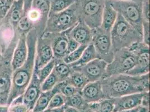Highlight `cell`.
<instances>
[{
	"label": "cell",
	"mask_w": 150,
	"mask_h": 112,
	"mask_svg": "<svg viewBox=\"0 0 150 112\" xmlns=\"http://www.w3.org/2000/svg\"><path fill=\"white\" fill-rule=\"evenodd\" d=\"M114 109V98H106L98 102L96 112H112Z\"/></svg>",
	"instance_id": "32"
},
{
	"label": "cell",
	"mask_w": 150,
	"mask_h": 112,
	"mask_svg": "<svg viewBox=\"0 0 150 112\" xmlns=\"http://www.w3.org/2000/svg\"><path fill=\"white\" fill-rule=\"evenodd\" d=\"M8 112H10V111H8Z\"/></svg>",
	"instance_id": "48"
},
{
	"label": "cell",
	"mask_w": 150,
	"mask_h": 112,
	"mask_svg": "<svg viewBox=\"0 0 150 112\" xmlns=\"http://www.w3.org/2000/svg\"><path fill=\"white\" fill-rule=\"evenodd\" d=\"M38 36L34 29L26 34L28 57L25 63L13 72L12 83L7 105L10 106L13 100L23 95L29 84L34 70Z\"/></svg>",
	"instance_id": "2"
},
{
	"label": "cell",
	"mask_w": 150,
	"mask_h": 112,
	"mask_svg": "<svg viewBox=\"0 0 150 112\" xmlns=\"http://www.w3.org/2000/svg\"><path fill=\"white\" fill-rule=\"evenodd\" d=\"M54 58L50 38L46 33L38 37L34 68L39 69Z\"/></svg>",
	"instance_id": "10"
},
{
	"label": "cell",
	"mask_w": 150,
	"mask_h": 112,
	"mask_svg": "<svg viewBox=\"0 0 150 112\" xmlns=\"http://www.w3.org/2000/svg\"><path fill=\"white\" fill-rule=\"evenodd\" d=\"M97 58L96 51L93 44H88L83 50L80 59L75 62L69 64L71 67L81 66Z\"/></svg>",
	"instance_id": "24"
},
{
	"label": "cell",
	"mask_w": 150,
	"mask_h": 112,
	"mask_svg": "<svg viewBox=\"0 0 150 112\" xmlns=\"http://www.w3.org/2000/svg\"><path fill=\"white\" fill-rule=\"evenodd\" d=\"M81 94L86 103L98 102L105 99L100 80L89 82L82 89Z\"/></svg>",
	"instance_id": "18"
},
{
	"label": "cell",
	"mask_w": 150,
	"mask_h": 112,
	"mask_svg": "<svg viewBox=\"0 0 150 112\" xmlns=\"http://www.w3.org/2000/svg\"><path fill=\"white\" fill-rule=\"evenodd\" d=\"M110 37L114 53L122 48H129L133 44L143 42L142 35L119 13L110 31Z\"/></svg>",
	"instance_id": "3"
},
{
	"label": "cell",
	"mask_w": 150,
	"mask_h": 112,
	"mask_svg": "<svg viewBox=\"0 0 150 112\" xmlns=\"http://www.w3.org/2000/svg\"><path fill=\"white\" fill-rule=\"evenodd\" d=\"M69 36L80 45H88L91 43L93 38V29L81 20L69 29Z\"/></svg>",
	"instance_id": "17"
},
{
	"label": "cell",
	"mask_w": 150,
	"mask_h": 112,
	"mask_svg": "<svg viewBox=\"0 0 150 112\" xmlns=\"http://www.w3.org/2000/svg\"><path fill=\"white\" fill-rule=\"evenodd\" d=\"M144 93L132 94L114 98V109L112 112L129 110L139 106Z\"/></svg>",
	"instance_id": "16"
},
{
	"label": "cell",
	"mask_w": 150,
	"mask_h": 112,
	"mask_svg": "<svg viewBox=\"0 0 150 112\" xmlns=\"http://www.w3.org/2000/svg\"><path fill=\"white\" fill-rule=\"evenodd\" d=\"M69 29L60 33L44 32L48 34L50 39L51 47L55 59L62 60L69 54L68 41Z\"/></svg>",
	"instance_id": "13"
},
{
	"label": "cell",
	"mask_w": 150,
	"mask_h": 112,
	"mask_svg": "<svg viewBox=\"0 0 150 112\" xmlns=\"http://www.w3.org/2000/svg\"><path fill=\"white\" fill-rule=\"evenodd\" d=\"M87 106V105H86ZM80 112H92L91 110H90L89 109H88L87 107H86V108L84 109V110H83V111H80Z\"/></svg>",
	"instance_id": "44"
},
{
	"label": "cell",
	"mask_w": 150,
	"mask_h": 112,
	"mask_svg": "<svg viewBox=\"0 0 150 112\" xmlns=\"http://www.w3.org/2000/svg\"><path fill=\"white\" fill-rule=\"evenodd\" d=\"M28 53L26 34H20L11 58V66L13 71L21 67L25 63L28 57Z\"/></svg>",
	"instance_id": "15"
},
{
	"label": "cell",
	"mask_w": 150,
	"mask_h": 112,
	"mask_svg": "<svg viewBox=\"0 0 150 112\" xmlns=\"http://www.w3.org/2000/svg\"><path fill=\"white\" fill-rule=\"evenodd\" d=\"M15 1V0H0V20L5 18Z\"/></svg>",
	"instance_id": "33"
},
{
	"label": "cell",
	"mask_w": 150,
	"mask_h": 112,
	"mask_svg": "<svg viewBox=\"0 0 150 112\" xmlns=\"http://www.w3.org/2000/svg\"><path fill=\"white\" fill-rule=\"evenodd\" d=\"M87 103H85L82 96L81 92L66 98L65 106H69L79 110L80 112L84 110L86 107Z\"/></svg>",
	"instance_id": "25"
},
{
	"label": "cell",
	"mask_w": 150,
	"mask_h": 112,
	"mask_svg": "<svg viewBox=\"0 0 150 112\" xmlns=\"http://www.w3.org/2000/svg\"><path fill=\"white\" fill-rule=\"evenodd\" d=\"M100 81L105 99L150 91V73L141 76L113 75Z\"/></svg>",
	"instance_id": "1"
},
{
	"label": "cell",
	"mask_w": 150,
	"mask_h": 112,
	"mask_svg": "<svg viewBox=\"0 0 150 112\" xmlns=\"http://www.w3.org/2000/svg\"><path fill=\"white\" fill-rule=\"evenodd\" d=\"M28 112H33V111H29Z\"/></svg>",
	"instance_id": "46"
},
{
	"label": "cell",
	"mask_w": 150,
	"mask_h": 112,
	"mask_svg": "<svg viewBox=\"0 0 150 112\" xmlns=\"http://www.w3.org/2000/svg\"><path fill=\"white\" fill-rule=\"evenodd\" d=\"M79 20V6L76 1L62 12L49 14L44 32L54 33L66 31L73 28Z\"/></svg>",
	"instance_id": "5"
},
{
	"label": "cell",
	"mask_w": 150,
	"mask_h": 112,
	"mask_svg": "<svg viewBox=\"0 0 150 112\" xmlns=\"http://www.w3.org/2000/svg\"><path fill=\"white\" fill-rule=\"evenodd\" d=\"M142 16L144 20L150 22L149 0H142Z\"/></svg>",
	"instance_id": "35"
},
{
	"label": "cell",
	"mask_w": 150,
	"mask_h": 112,
	"mask_svg": "<svg viewBox=\"0 0 150 112\" xmlns=\"http://www.w3.org/2000/svg\"><path fill=\"white\" fill-rule=\"evenodd\" d=\"M45 112V111H43V112Z\"/></svg>",
	"instance_id": "47"
},
{
	"label": "cell",
	"mask_w": 150,
	"mask_h": 112,
	"mask_svg": "<svg viewBox=\"0 0 150 112\" xmlns=\"http://www.w3.org/2000/svg\"><path fill=\"white\" fill-rule=\"evenodd\" d=\"M64 106L58 108H54L52 109H47L45 110V112H63Z\"/></svg>",
	"instance_id": "40"
},
{
	"label": "cell",
	"mask_w": 150,
	"mask_h": 112,
	"mask_svg": "<svg viewBox=\"0 0 150 112\" xmlns=\"http://www.w3.org/2000/svg\"><path fill=\"white\" fill-rule=\"evenodd\" d=\"M65 81L80 91H81L82 89L89 82L87 78L81 72L74 69Z\"/></svg>",
	"instance_id": "23"
},
{
	"label": "cell",
	"mask_w": 150,
	"mask_h": 112,
	"mask_svg": "<svg viewBox=\"0 0 150 112\" xmlns=\"http://www.w3.org/2000/svg\"><path fill=\"white\" fill-rule=\"evenodd\" d=\"M25 0H15L5 16L16 30V26L24 14Z\"/></svg>",
	"instance_id": "21"
},
{
	"label": "cell",
	"mask_w": 150,
	"mask_h": 112,
	"mask_svg": "<svg viewBox=\"0 0 150 112\" xmlns=\"http://www.w3.org/2000/svg\"><path fill=\"white\" fill-rule=\"evenodd\" d=\"M80 45V44L77 41H76L75 39L70 37L69 35V41H68L69 53L76 50Z\"/></svg>",
	"instance_id": "37"
},
{
	"label": "cell",
	"mask_w": 150,
	"mask_h": 112,
	"mask_svg": "<svg viewBox=\"0 0 150 112\" xmlns=\"http://www.w3.org/2000/svg\"><path fill=\"white\" fill-rule=\"evenodd\" d=\"M118 13L142 35V0H107Z\"/></svg>",
	"instance_id": "4"
},
{
	"label": "cell",
	"mask_w": 150,
	"mask_h": 112,
	"mask_svg": "<svg viewBox=\"0 0 150 112\" xmlns=\"http://www.w3.org/2000/svg\"><path fill=\"white\" fill-rule=\"evenodd\" d=\"M136 63V55L129 48H122L114 53L112 62L108 63L104 78L126 74Z\"/></svg>",
	"instance_id": "7"
},
{
	"label": "cell",
	"mask_w": 150,
	"mask_h": 112,
	"mask_svg": "<svg viewBox=\"0 0 150 112\" xmlns=\"http://www.w3.org/2000/svg\"><path fill=\"white\" fill-rule=\"evenodd\" d=\"M80 20L91 29L100 27L105 0H76Z\"/></svg>",
	"instance_id": "6"
},
{
	"label": "cell",
	"mask_w": 150,
	"mask_h": 112,
	"mask_svg": "<svg viewBox=\"0 0 150 112\" xmlns=\"http://www.w3.org/2000/svg\"><path fill=\"white\" fill-rule=\"evenodd\" d=\"M65 102L66 97L62 94L58 93L52 98L47 109H52L62 107L65 105Z\"/></svg>",
	"instance_id": "30"
},
{
	"label": "cell",
	"mask_w": 150,
	"mask_h": 112,
	"mask_svg": "<svg viewBox=\"0 0 150 112\" xmlns=\"http://www.w3.org/2000/svg\"><path fill=\"white\" fill-rule=\"evenodd\" d=\"M55 65V59L53 58L50 62L45 65L42 68L37 69L34 68V71L37 75L39 80L42 83L44 80L50 75V73L52 72L53 68Z\"/></svg>",
	"instance_id": "27"
},
{
	"label": "cell",
	"mask_w": 150,
	"mask_h": 112,
	"mask_svg": "<svg viewBox=\"0 0 150 112\" xmlns=\"http://www.w3.org/2000/svg\"><path fill=\"white\" fill-rule=\"evenodd\" d=\"M79 92H81V91L72 85L67 83L66 81H64L61 82L59 93L62 94L65 97L67 98Z\"/></svg>",
	"instance_id": "31"
},
{
	"label": "cell",
	"mask_w": 150,
	"mask_h": 112,
	"mask_svg": "<svg viewBox=\"0 0 150 112\" xmlns=\"http://www.w3.org/2000/svg\"><path fill=\"white\" fill-rule=\"evenodd\" d=\"M139 107L134 108V109H129V110H122L120 111H118L117 112H138V109H139Z\"/></svg>",
	"instance_id": "43"
},
{
	"label": "cell",
	"mask_w": 150,
	"mask_h": 112,
	"mask_svg": "<svg viewBox=\"0 0 150 112\" xmlns=\"http://www.w3.org/2000/svg\"><path fill=\"white\" fill-rule=\"evenodd\" d=\"M138 112H150V108L139 106Z\"/></svg>",
	"instance_id": "42"
},
{
	"label": "cell",
	"mask_w": 150,
	"mask_h": 112,
	"mask_svg": "<svg viewBox=\"0 0 150 112\" xmlns=\"http://www.w3.org/2000/svg\"><path fill=\"white\" fill-rule=\"evenodd\" d=\"M129 48L136 55V63L126 74L141 76L150 73V46L141 42L133 44Z\"/></svg>",
	"instance_id": "9"
},
{
	"label": "cell",
	"mask_w": 150,
	"mask_h": 112,
	"mask_svg": "<svg viewBox=\"0 0 150 112\" xmlns=\"http://www.w3.org/2000/svg\"><path fill=\"white\" fill-rule=\"evenodd\" d=\"M50 3V13H60L72 6L76 0H49Z\"/></svg>",
	"instance_id": "26"
},
{
	"label": "cell",
	"mask_w": 150,
	"mask_h": 112,
	"mask_svg": "<svg viewBox=\"0 0 150 112\" xmlns=\"http://www.w3.org/2000/svg\"><path fill=\"white\" fill-rule=\"evenodd\" d=\"M88 45H80L76 50L69 53L67 56L62 59L63 61L67 64H71L77 61L81 57L82 52Z\"/></svg>",
	"instance_id": "29"
},
{
	"label": "cell",
	"mask_w": 150,
	"mask_h": 112,
	"mask_svg": "<svg viewBox=\"0 0 150 112\" xmlns=\"http://www.w3.org/2000/svg\"><path fill=\"white\" fill-rule=\"evenodd\" d=\"M140 106L150 108V91L144 93Z\"/></svg>",
	"instance_id": "38"
},
{
	"label": "cell",
	"mask_w": 150,
	"mask_h": 112,
	"mask_svg": "<svg viewBox=\"0 0 150 112\" xmlns=\"http://www.w3.org/2000/svg\"><path fill=\"white\" fill-rule=\"evenodd\" d=\"M63 112H80V111L73 107L64 106Z\"/></svg>",
	"instance_id": "39"
},
{
	"label": "cell",
	"mask_w": 150,
	"mask_h": 112,
	"mask_svg": "<svg viewBox=\"0 0 150 112\" xmlns=\"http://www.w3.org/2000/svg\"><path fill=\"white\" fill-rule=\"evenodd\" d=\"M96 51L97 58L106 63L111 62L114 56L110 33L103 30L100 27L93 29L91 43Z\"/></svg>",
	"instance_id": "8"
},
{
	"label": "cell",
	"mask_w": 150,
	"mask_h": 112,
	"mask_svg": "<svg viewBox=\"0 0 150 112\" xmlns=\"http://www.w3.org/2000/svg\"><path fill=\"white\" fill-rule=\"evenodd\" d=\"M41 82L34 71L31 80L23 94V104L29 111H33L40 94L42 93Z\"/></svg>",
	"instance_id": "14"
},
{
	"label": "cell",
	"mask_w": 150,
	"mask_h": 112,
	"mask_svg": "<svg viewBox=\"0 0 150 112\" xmlns=\"http://www.w3.org/2000/svg\"><path fill=\"white\" fill-rule=\"evenodd\" d=\"M11 61L2 58L0 67V105H7L11 91L13 72Z\"/></svg>",
	"instance_id": "11"
},
{
	"label": "cell",
	"mask_w": 150,
	"mask_h": 112,
	"mask_svg": "<svg viewBox=\"0 0 150 112\" xmlns=\"http://www.w3.org/2000/svg\"><path fill=\"white\" fill-rule=\"evenodd\" d=\"M53 70L56 73L59 82H61L69 77L73 69L69 64L66 63L62 60L55 59V65Z\"/></svg>",
	"instance_id": "22"
},
{
	"label": "cell",
	"mask_w": 150,
	"mask_h": 112,
	"mask_svg": "<svg viewBox=\"0 0 150 112\" xmlns=\"http://www.w3.org/2000/svg\"><path fill=\"white\" fill-rule=\"evenodd\" d=\"M108 63L96 58L81 66L72 67L74 70L81 72L89 82L101 80L105 75Z\"/></svg>",
	"instance_id": "12"
},
{
	"label": "cell",
	"mask_w": 150,
	"mask_h": 112,
	"mask_svg": "<svg viewBox=\"0 0 150 112\" xmlns=\"http://www.w3.org/2000/svg\"><path fill=\"white\" fill-rule=\"evenodd\" d=\"M60 82L56 73L53 70L52 72L42 83L41 90L42 91H47L50 90L54 87L58 83Z\"/></svg>",
	"instance_id": "28"
},
{
	"label": "cell",
	"mask_w": 150,
	"mask_h": 112,
	"mask_svg": "<svg viewBox=\"0 0 150 112\" xmlns=\"http://www.w3.org/2000/svg\"><path fill=\"white\" fill-rule=\"evenodd\" d=\"M9 106L7 105H0V112H8Z\"/></svg>",
	"instance_id": "41"
},
{
	"label": "cell",
	"mask_w": 150,
	"mask_h": 112,
	"mask_svg": "<svg viewBox=\"0 0 150 112\" xmlns=\"http://www.w3.org/2000/svg\"><path fill=\"white\" fill-rule=\"evenodd\" d=\"M61 82H59L52 89L47 91H42L33 109V112L45 111L50 102L52 98L58 93H59Z\"/></svg>",
	"instance_id": "19"
},
{
	"label": "cell",
	"mask_w": 150,
	"mask_h": 112,
	"mask_svg": "<svg viewBox=\"0 0 150 112\" xmlns=\"http://www.w3.org/2000/svg\"><path fill=\"white\" fill-rule=\"evenodd\" d=\"M29 111L27 106L23 103L9 106V111L11 112H28Z\"/></svg>",
	"instance_id": "36"
},
{
	"label": "cell",
	"mask_w": 150,
	"mask_h": 112,
	"mask_svg": "<svg viewBox=\"0 0 150 112\" xmlns=\"http://www.w3.org/2000/svg\"><path fill=\"white\" fill-rule=\"evenodd\" d=\"M117 15V12L112 8L108 1L105 0L100 28L107 32L110 33L116 21Z\"/></svg>",
	"instance_id": "20"
},
{
	"label": "cell",
	"mask_w": 150,
	"mask_h": 112,
	"mask_svg": "<svg viewBox=\"0 0 150 112\" xmlns=\"http://www.w3.org/2000/svg\"><path fill=\"white\" fill-rule=\"evenodd\" d=\"M143 42L150 46V22L143 20L142 23Z\"/></svg>",
	"instance_id": "34"
},
{
	"label": "cell",
	"mask_w": 150,
	"mask_h": 112,
	"mask_svg": "<svg viewBox=\"0 0 150 112\" xmlns=\"http://www.w3.org/2000/svg\"><path fill=\"white\" fill-rule=\"evenodd\" d=\"M2 55H1V54L0 53V67H1V66L2 65Z\"/></svg>",
	"instance_id": "45"
}]
</instances>
